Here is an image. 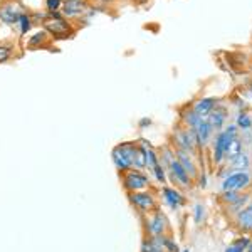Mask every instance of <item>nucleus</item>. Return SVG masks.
Instances as JSON below:
<instances>
[{
	"label": "nucleus",
	"instance_id": "obj_1",
	"mask_svg": "<svg viewBox=\"0 0 252 252\" xmlns=\"http://www.w3.org/2000/svg\"><path fill=\"white\" fill-rule=\"evenodd\" d=\"M237 126L235 125H229L223 131H220L217 135L214 141V163L220 165L223 160H225V148L229 145V141L232 140L234 136H237Z\"/></svg>",
	"mask_w": 252,
	"mask_h": 252
},
{
	"label": "nucleus",
	"instance_id": "obj_2",
	"mask_svg": "<svg viewBox=\"0 0 252 252\" xmlns=\"http://www.w3.org/2000/svg\"><path fill=\"white\" fill-rule=\"evenodd\" d=\"M121 180H123V185L126 189V192H143V190L150 189V180L148 177L140 172V170H126V172L121 173Z\"/></svg>",
	"mask_w": 252,
	"mask_h": 252
},
{
	"label": "nucleus",
	"instance_id": "obj_3",
	"mask_svg": "<svg viewBox=\"0 0 252 252\" xmlns=\"http://www.w3.org/2000/svg\"><path fill=\"white\" fill-rule=\"evenodd\" d=\"M44 29L49 32V35H52V37H58V39H66L69 35L74 32V27H72V24L69 22L67 19L64 17H59V19H54V17H47L44 19L42 22Z\"/></svg>",
	"mask_w": 252,
	"mask_h": 252
},
{
	"label": "nucleus",
	"instance_id": "obj_4",
	"mask_svg": "<svg viewBox=\"0 0 252 252\" xmlns=\"http://www.w3.org/2000/svg\"><path fill=\"white\" fill-rule=\"evenodd\" d=\"M173 138H175V145L177 148H182L185 152H189L190 155H195L198 145V140H197V135H195V129L193 128H189V126H184V128H178L177 131L173 133Z\"/></svg>",
	"mask_w": 252,
	"mask_h": 252
},
{
	"label": "nucleus",
	"instance_id": "obj_5",
	"mask_svg": "<svg viewBox=\"0 0 252 252\" xmlns=\"http://www.w3.org/2000/svg\"><path fill=\"white\" fill-rule=\"evenodd\" d=\"M146 220H145V229L146 234L152 237H158V235H165L166 229H168V222H166V217L163 212H160L158 209H155L153 212L145 214Z\"/></svg>",
	"mask_w": 252,
	"mask_h": 252
},
{
	"label": "nucleus",
	"instance_id": "obj_6",
	"mask_svg": "<svg viewBox=\"0 0 252 252\" xmlns=\"http://www.w3.org/2000/svg\"><path fill=\"white\" fill-rule=\"evenodd\" d=\"M128 200H129V204L135 207L136 210H140L141 214H150L157 209L155 195L150 193L148 190H143V192H129Z\"/></svg>",
	"mask_w": 252,
	"mask_h": 252
},
{
	"label": "nucleus",
	"instance_id": "obj_7",
	"mask_svg": "<svg viewBox=\"0 0 252 252\" xmlns=\"http://www.w3.org/2000/svg\"><path fill=\"white\" fill-rule=\"evenodd\" d=\"M251 185V175L247 172H234L229 173V177L223 178L222 182V192H227V190H234V192H239V190H244Z\"/></svg>",
	"mask_w": 252,
	"mask_h": 252
},
{
	"label": "nucleus",
	"instance_id": "obj_8",
	"mask_svg": "<svg viewBox=\"0 0 252 252\" xmlns=\"http://www.w3.org/2000/svg\"><path fill=\"white\" fill-rule=\"evenodd\" d=\"M89 5H91L89 0H64L61 14H63V17L67 20L81 19L84 15V12L88 10Z\"/></svg>",
	"mask_w": 252,
	"mask_h": 252
},
{
	"label": "nucleus",
	"instance_id": "obj_9",
	"mask_svg": "<svg viewBox=\"0 0 252 252\" xmlns=\"http://www.w3.org/2000/svg\"><path fill=\"white\" fill-rule=\"evenodd\" d=\"M166 168H168L170 177H172V180L175 182V185L182 187V189H190V187H192V178L189 177V173L185 172L184 166L178 163L177 158H173Z\"/></svg>",
	"mask_w": 252,
	"mask_h": 252
},
{
	"label": "nucleus",
	"instance_id": "obj_10",
	"mask_svg": "<svg viewBox=\"0 0 252 252\" xmlns=\"http://www.w3.org/2000/svg\"><path fill=\"white\" fill-rule=\"evenodd\" d=\"M22 12L24 9L17 2H3V5L0 7V22L5 26H15Z\"/></svg>",
	"mask_w": 252,
	"mask_h": 252
},
{
	"label": "nucleus",
	"instance_id": "obj_11",
	"mask_svg": "<svg viewBox=\"0 0 252 252\" xmlns=\"http://www.w3.org/2000/svg\"><path fill=\"white\" fill-rule=\"evenodd\" d=\"M173 153H175V158L178 160V163L184 166L185 172L189 173V177L193 180V178L197 177V173H198L197 165H195V161L192 158L193 155H190L189 152H185V150H182V148H173Z\"/></svg>",
	"mask_w": 252,
	"mask_h": 252
},
{
	"label": "nucleus",
	"instance_id": "obj_12",
	"mask_svg": "<svg viewBox=\"0 0 252 252\" xmlns=\"http://www.w3.org/2000/svg\"><path fill=\"white\" fill-rule=\"evenodd\" d=\"M161 193H163V198L165 202L168 204L172 209H180L182 205H185V197L180 193V190L177 189H170V187H163V190H161Z\"/></svg>",
	"mask_w": 252,
	"mask_h": 252
},
{
	"label": "nucleus",
	"instance_id": "obj_13",
	"mask_svg": "<svg viewBox=\"0 0 252 252\" xmlns=\"http://www.w3.org/2000/svg\"><path fill=\"white\" fill-rule=\"evenodd\" d=\"M215 106H217V99H215V97H200V99H197L193 103L192 109L197 113L198 116L205 118L212 113V109Z\"/></svg>",
	"mask_w": 252,
	"mask_h": 252
},
{
	"label": "nucleus",
	"instance_id": "obj_14",
	"mask_svg": "<svg viewBox=\"0 0 252 252\" xmlns=\"http://www.w3.org/2000/svg\"><path fill=\"white\" fill-rule=\"evenodd\" d=\"M235 220H237V227L241 230H244V232L252 230V202H249L246 209H242L241 212L237 214Z\"/></svg>",
	"mask_w": 252,
	"mask_h": 252
},
{
	"label": "nucleus",
	"instance_id": "obj_15",
	"mask_svg": "<svg viewBox=\"0 0 252 252\" xmlns=\"http://www.w3.org/2000/svg\"><path fill=\"white\" fill-rule=\"evenodd\" d=\"M195 135H197V140H198V145L204 146L207 141L210 140V136H212V126H210L209 123L205 121V118H202L200 123H198L197 126H195Z\"/></svg>",
	"mask_w": 252,
	"mask_h": 252
},
{
	"label": "nucleus",
	"instance_id": "obj_16",
	"mask_svg": "<svg viewBox=\"0 0 252 252\" xmlns=\"http://www.w3.org/2000/svg\"><path fill=\"white\" fill-rule=\"evenodd\" d=\"M225 118H227L225 111H223L222 108L215 106L212 109V113H210L209 116H205V121L212 126V129H220L223 126V123H225Z\"/></svg>",
	"mask_w": 252,
	"mask_h": 252
},
{
	"label": "nucleus",
	"instance_id": "obj_17",
	"mask_svg": "<svg viewBox=\"0 0 252 252\" xmlns=\"http://www.w3.org/2000/svg\"><path fill=\"white\" fill-rule=\"evenodd\" d=\"M242 153V141L239 140V136H234L232 140L229 141L225 148V160L227 161H232L235 157H239Z\"/></svg>",
	"mask_w": 252,
	"mask_h": 252
},
{
	"label": "nucleus",
	"instance_id": "obj_18",
	"mask_svg": "<svg viewBox=\"0 0 252 252\" xmlns=\"http://www.w3.org/2000/svg\"><path fill=\"white\" fill-rule=\"evenodd\" d=\"M47 40H49V32L46 29H42L39 32H34V34L31 35L29 40H27V47H31V49L42 47L47 44Z\"/></svg>",
	"mask_w": 252,
	"mask_h": 252
},
{
	"label": "nucleus",
	"instance_id": "obj_19",
	"mask_svg": "<svg viewBox=\"0 0 252 252\" xmlns=\"http://www.w3.org/2000/svg\"><path fill=\"white\" fill-rule=\"evenodd\" d=\"M32 15H31V12H27V10H24L22 14L19 15V19H17V24L15 26L19 27V32H20V35H27V32H31L32 29Z\"/></svg>",
	"mask_w": 252,
	"mask_h": 252
},
{
	"label": "nucleus",
	"instance_id": "obj_20",
	"mask_svg": "<svg viewBox=\"0 0 252 252\" xmlns=\"http://www.w3.org/2000/svg\"><path fill=\"white\" fill-rule=\"evenodd\" d=\"M180 118H182V123H184L185 126H189V128H195V126L200 123V120H202V116H198L192 108L182 111Z\"/></svg>",
	"mask_w": 252,
	"mask_h": 252
},
{
	"label": "nucleus",
	"instance_id": "obj_21",
	"mask_svg": "<svg viewBox=\"0 0 252 252\" xmlns=\"http://www.w3.org/2000/svg\"><path fill=\"white\" fill-rule=\"evenodd\" d=\"M111 158H113V163H115V166L118 168V172H120V173L126 172V170H131V168H129V163L126 161V158L123 157V153H121L120 150H118V146H115V148H113Z\"/></svg>",
	"mask_w": 252,
	"mask_h": 252
},
{
	"label": "nucleus",
	"instance_id": "obj_22",
	"mask_svg": "<svg viewBox=\"0 0 252 252\" xmlns=\"http://www.w3.org/2000/svg\"><path fill=\"white\" fill-rule=\"evenodd\" d=\"M229 163H230V168L235 170V172H246L251 165V160H249V157L242 152L241 155L235 157L232 161H229Z\"/></svg>",
	"mask_w": 252,
	"mask_h": 252
},
{
	"label": "nucleus",
	"instance_id": "obj_23",
	"mask_svg": "<svg viewBox=\"0 0 252 252\" xmlns=\"http://www.w3.org/2000/svg\"><path fill=\"white\" fill-rule=\"evenodd\" d=\"M249 200H251V195H249V193L239 195L237 200L232 202V204H230V205H227V207H229V212H232V214H239L242 209H246L247 204H249Z\"/></svg>",
	"mask_w": 252,
	"mask_h": 252
},
{
	"label": "nucleus",
	"instance_id": "obj_24",
	"mask_svg": "<svg viewBox=\"0 0 252 252\" xmlns=\"http://www.w3.org/2000/svg\"><path fill=\"white\" fill-rule=\"evenodd\" d=\"M133 170H145L146 168V158H145V150H141L140 146H138V152L135 155V160H133V165H131Z\"/></svg>",
	"mask_w": 252,
	"mask_h": 252
},
{
	"label": "nucleus",
	"instance_id": "obj_25",
	"mask_svg": "<svg viewBox=\"0 0 252 252\" xmlns=\"http://www.w3.org/2000/svg\"><path fill=\"white\" fill-rule=\"evenodd\" d=\"M237 126L239 129H251L252 128V118L247 115L246 111H242V113H239V116H237Z\"/></svg>",
	"mask_w": 252,
	"mask_h": 252
},
{
	"label": "nucleus",
	"instance_id": "obj_26",
	"mask_svg": "<svg viewBox=\"0 0 252 252\" xmlns=\"http://www.w3.org/2000/svg\"><path fill=\"white\" fill-rule=\"evenodd\" d=\"M145 158H146V168L153 170V166L158 163V153L150 146V148L145 150Z\"/></svg>",
	"mask_w": 252,
	"mask_h": 252
},
{
	"label": "nucleus",
	"instance_id": "obj_27",
	"mask_svg": "<svg viewBox=\"0 0 252 252\" xmlns=\"http://www.w3.org/2000/svg\"><path fill=\"white\" fill-rule=\"evenodd\" d=\"M12 54H14V47L10 44H0V64L10 61Z\"/></svg>",
	"mask_w": 252,
	"mask_h": 252
},
{
	"label": "nucleus",
	"instance_id": "obj_28",
	"mask_svg": "<svg viewBox=\"0 0 252 252\" xmlns=\"http://www.w3.org/2000/svg\"><path fill=\"white\" fill-rule=\"evenodd\" d=\"M63 3H64V0H46L44 5H46L47 14H52V12H59L63 9Z\"/></svg>",
	"mask_w": 252,
	"mask_h": 252
},
{
	"label": "nucleus",
	"instance_id": "obj_29",
	"mask_svg": "<svg viewBox=\"0 0 252 252\" xmlns=\"http://www.w3.org/2000/svg\"><path fill=\"white\" fill-rule=\"evenodd\" d=\"M239 195H241V193L234 192V190H227V192H223L220 195V202H222V204H225V205H230L232 202L237 200Z\"/></svg>",
	"mask_w": 252,
	"mask_h": 252
},
{
	"label": "nucleus",
	"instance_id": "obj_30",
	"mask_svg": "<svg viewBox=\"0 0 252 252\" xmlns=\"http://www.w3.org/2000/svg\"><path fill=\"white\" fill-rule=\"evenodd\" d=\"M153 175H155V178H157V182H160V184H165L166 182V177H165V170H163V166H161V163L158 161V163L153 166Z\"/></svg>",
	"mask_w": 252,
	"mask_h": 252
},
{
	"label": "nucleus",
	"instance_id": "obj_31",
	"mask_svg": "<svg viewBox=\"0 0 252 252\" xmlns=\"http://www.w3.org/2000/svg\"><path fill=\"white\" fill-rule=\"evenodd\" d=\"M204 205H200V204H197L193 207V217H195V222L197 223H200L202 222V219H204Z\"/></svg>",
	"mask_w": 252,
	"mask_h": 252
},
{
	"label": "nucleus",
	"instance_id": "obj_32",
	"mask_svg": "<svg viewBox=\"0 0 252 252\" xmlns=\"http://www.w3.org/2000/svg\"><path fill=\"white\" fill-rule=\"evenodd\" d=\"M153 251H155V246H153L152 239H145L141 242V252H153Z\"/></svg>",
	"mask_w": 252,
	"mask_h": 252
},
{
	"label": "nucleus",
	"instance_id": "obj_33",
	"mask_svg": "<svg viewBox=\"0 0 252 252\" xmlns=\"http://www.w3.org/2000/svg\"><path fill=\"white\" fill-rule=\"evenodd\" d=\"M150 125H152V120H150V118H141L140 123H138L140 128H148Z\"/></svg>",
	"mask_w": 252,
	"mask_h": 252
},
{
	"label": "nucleus",
	"instance_id": "obj_34",
	"mask_svg": "<svg viewBox=\"0 0 252 252\" xmlns=\"http://www.w3.org/2000/svg\"><path fill=\"white\" fill-rule=\"evenodd\" d=\"M225 252H244V251H242V249H239V247H237V246H234V244H230V246L225 249Z\"/></svg>",
	"mask_w": 252,
	"mask_h": 252
},
{
	"label": "nucleus",
	"instance_id": "obj_35",
	"mask_svg": "<svg viewBox=\"0 0 252 252\" xmlns=\"http://www.w3.org/2000/svg\"><path fill=\"white\" fill-rule=\"evenodd\" d=\"M89 2H97V3H111L113 2V0H89Z\"/></svg>",
	"mask_w": 252,
	"mask_h": 252
},
{
	"label": "nucleus",
	"instance_id": "obj_36",
	"mask_svg": "<svg viewBox=\"0 0 252 252\" xmlns=\"http://www.w3.org/2000/svg\"><path fill=\"white\" fill-rule=\"evenodd\" d=\"M198 184H200V187H205V185H207V182H205V175H202V177H200V182H198Z\"/></svg>",
	"mask_w": 252,
	"mask_h": 252
},
{
	"label": "nucleus",
	"instance_id": "obj_37",
	"mask_svg": "<svg viewBox=\"0 0 252 252\" xmlns=\"http://www.w3.org/2000/svg\"><path fill=\"white\" fill-rule=\"evenodd\" d=\"M247 252H252V242L249 244V246H247V249H246Z\"/></svg>",
	"mask_w": 252,
	"mask_h": 252
},
{
	"label": "nucleus",
	"instance_id": "obj_38",
	"mask_svg": "<svg viewBox=\"0 0 252 252\" xmlns=\"http://www.w3.org/2000/svg\"><path fill=\"white\" fill-rule=\"evenodd\" d=\"M3 2H5V0H0V7H2V5H3Z\"/></svg>",
	"mask_w": 252,
	"mask_h": 252
},
{
	"label": "nucleus",
	"instance_id": "obj_39",
	"mask_svg": "<svg viewBox=\"0 0 252 252\" xmlns=\"http://www.w3.org/2000/svg\"><path fill=\"white\" fill-rule=\"evenodd\" d=\"M251 94H252V84H251Z\"/></svg>",
	"mask_w": 252,
	"mask_h": 252
},
{
	"label": "nucleus",
	"instance_id": "obj_40",
	"mask_svg": "<svg viewBox=\"0 0 252 252\" xmlns=\"http://www.w3.org/2000/svg\"><path fill=\"white\" fill-rule=\"evenodd\" d=\"M184 252H190V251H184Z\"/></svg>",
	"mask_w": 252,
	"mask_h": 252
}]
</instances>
